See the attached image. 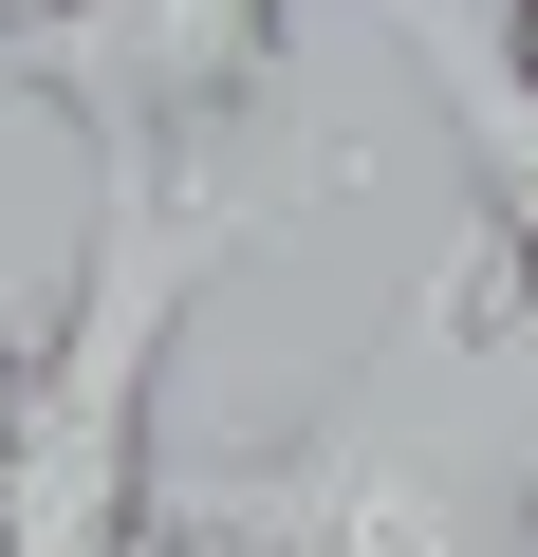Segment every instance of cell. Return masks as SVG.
<instances>
[{
    "label": "cell",
    "mask_w": 538,
    "mask_h": 557,
    "mask_svg": "<svg viewBox=\"0 0 538 557\" xmlns=\"http://www.w3.org/2000/svg\"><path fill=\"white\" fill-rule=\"evenodd\" d=\"M223 557H538V354L409 298L372 372L167 483Z\"/></svg>",
    "instance_id": "cell-1"
},
{
    "label": "cell",
    "mask_w": 538,
    "mask_h": 557,
    "mask_svg": "<svg viewBox=\"0 0 538 557\" xmlns=\"http://www.w3.org/2000/svg\"><path fill=\"white\" fill-rule=\"evenodd\" d=\"M112 557H223V539H204V520H186V502H149V520H130V539H112Z\"/></svg>",
    "instance_id": "cell-5"
},
{
    "label": "cell",
    "mask_w": 538,
    "mask_h": 557,
    "mask_svg": "<svg viewBox=\"0 0 538 557\" xmlns=\"http://www.w3.org/2000/svg\"><path fill=\"white\" fill-rule=\"evenodd\" d=\"M501 57H520V94H538V0H501Z\"/></svg>",
    "instance_id": "cell-6"
},
{
    "label": "cell",
    "mask_w": 538,
    "mask_h": 557,
    "mask_svg": "<svg viewBox=\"0 0 538 557\" xmlns=\"http://www.w3.org/2000/svg\"><path fill=\"white\" fill-rule=\"evenodd\" d=\"M20 20H38V0H0V57H20Z\"/></svg>",
    "instance_id": "cell-8"
},
{
    "label": "cell",
    "mask_w": 538,
    "mask_h": 557,
    "mask_svg": "<svg viewBox=\"0 0 538 557\" xmlns=\"http://www.w3.org/2000/svg\"><path fill=\"white\" fill-rule=\"evenodd\" d=\"M20 354H38V335H0V428H20Z\"/></svg>",
    "instance_id": "cell-7"
},
{
    "label": "cell",
    "mask_w": 538,
    "mask_h": 557,
    "mask_svg": "<svg viewBox=\"0 0 538 557\" xmlns=\"http://www.w3.org/2000/svg\"><path fill=\"white\" fill-rule=\"evenodd\" d=\"M260 242H279V205H241L223 168H93L75 298L20 354V428H0V557H112L167 502V465H149L167 354Z\"/></svg>",
    "instance_id": "cell-2"
},
{
    "label": "cell",
    "mask_w": 538,
    "mask_h": 557,
    "mask_svg": "<svg viewBox=\"0 0 538 557\" xmlns=\"http://www.w3.org/2000/svg\"><path fill=\"white\" fill-rule=\"evenodd\" d=\"M372 20L427 57V112H446V149H464V260L427 278V298H446L464 335H520V354H538V94H520V57H501L483 0H372Z\"/></svg>",
    "instance_id": "cell-4"
},
{
    "label": "cell",
    "mask_w": 538,
    "mask_h": 557,
    "mask_svg": "<svg viewBox=\"0 0 538 557\" xmlns=\"http://www.w3.org/2000/svg\"><path fill=\"white\" fill-rule=\"evenodd\" d=\"M0 94H38L93 168H223L298 94V0H38Z\"/></svg>",
    "instance_id": "cell-3"
}]
</instances>
